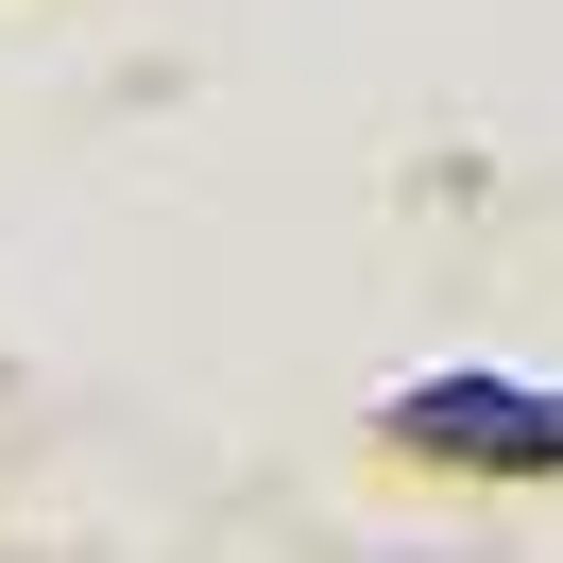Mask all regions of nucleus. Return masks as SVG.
Returning <instances> with one entry per match:
<instances>
[{
  "label": "nucleus",
  "mask_w": 563,
  "mask_h": 563,
  "mask_svg": "<svg viewBox=\"0 0 563 563\" xmlns=\"http://www.w3.org/2000/svg\"><path fill=\"white\" fill-rule=\"evenodd\" d=\"M376 427H393L410 461H495V478H563V393H547V376H495V358H444V376H410Z\"/></svg>",
  "instance_id": "f257e3e1"
}]
</instances>
